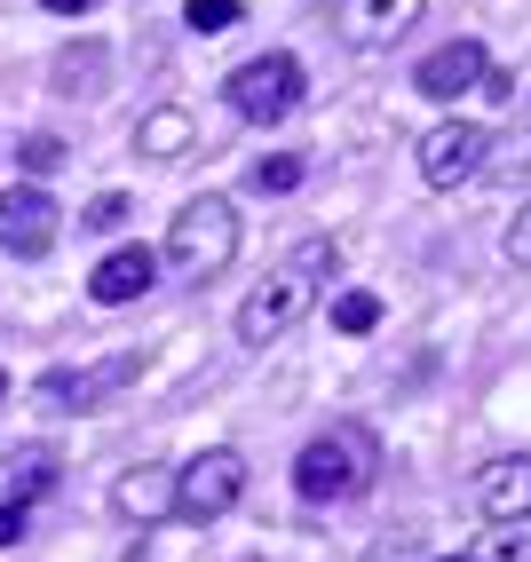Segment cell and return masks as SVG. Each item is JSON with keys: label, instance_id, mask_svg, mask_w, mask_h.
Returning a JSON list of instances; mask_svg holds the SVG:
<instances>
[{"label": "cell", "instance_id": "1", "mask_svg": "<svg viewBox=\"0 0 531 562\" xmlns=\"http://www.w3.org/2000/svg\"><path fill=\"white\" fill-rule=\"evenodd\" d=\"M341 270V254H333V238H301L270 278H262L246 302H239V341L246 349H270V341H286V333L310 317L318 302H325V278Z\"/></svg>", "mask_w": 531, "mask_h": 562}, {"label": "cell", "instance_id": "2", "mask_svg": "<svg viewBox=\"0 0 531 562\" xmlns=\"http://www.w3.org/2000/svg\"><path fill=\"white\" fill-rule=\"evenodd\" d=\"M373 475H381V436L365 420H333L294 452V499L301 507H341V499H357Z\"/></svg>", "mask_w": 531, "mask_h": 562}, {"label": "cell", "instance_id": "3", "mask_svg": "<svg viewBox=\"0 0 531 562\" xmlns=\"http://www.w3.org/2000/svg\"><path fill=\"white\" fill-rule=\"evenodd\" d=\"M231 254H239V206L222 199V191H199V199L175 206L167 246H159V270L214 278V270H231Z\"/></svg>", "mask_w": 531, "mask_h": 562}, {"label": "cell", "instance_id": "4", "mask_svg": "<svg viewBox=\"0 0 531 562\" xmlns=\"http://www.w3.org/2000/svg\"><path fill=\"white\" fill-rule=\"evenodd\" d=\"M301 95H310V80H301V56H286V48L254 56V64H239L231 80H222V103H231L246 127H278V120H294Z\"/></svg>", "mask_w": 531, "mask_h": 562}, {"label": "cell", "instance_id": "5", "mask_svg": "<svg viewBox=\"0 0 531 562\" xmlns=\"http://www.w3.org/2000/svg\"><path fill=\"white\" fill-rule=\"evenodd\" d=\"M246 499V452L214 443V452H191L175 468V522H222Z\"/></svg>", "mask_w": 531, "mask_h": 562}, {"label": "cell", "instance_id": "6", "mask_svg": "<svg viewBox=\"0 0 531 562\" xmlns=\"http://www.w3.org/2000/svg\"><path fill=\"white\" fill-rule=\"evenodd\" d=\"M484 151H491V127H476V120H436L421 143H412L429 191H461V182H476L484 175Z\"/></svg>", "mask_w": 531, "mask_h": 562}, {"label": "cell", "instance_id": "7", "mask_svg": "<svg viewBox=\"0 0 531 562\" xmlns=\"http://www.w3.org/2000/svg\"><path fill=\"white\" fill-rule=\"evenodd\" d=\"M56 238H64V206L41 191V182H9V191H0V254L48 261Z\"/></svg>", "mask_w": 531, "mask_h": 562}, {"label": "cell", "instance_id": "8", "mask_svg": "<svg viewBox=\"0 0 531 562\" xmlns=\"http://www.w3.org/2000/svg\"><path fill=\"white\" fill-rule=\"evenodd\" d=\"M429 16V0H333V32H341V48H397L412 24Z\"/></svg>", "mask_w": 531, "mask_h": 562}, {"label": "cell", "instance_id": "9", "mask_svg": "<svg viewBox=\"0 0 531 562\" xmlns=\"http://www.w3.org/2000/svg\"><path fill=\"white\" fill-rule=\"evenodd\" d=\"M135 372H143V357H135V349L103 357V364H80V372L56 364V372H41V404H48V412H96L111 389H128Z\"/></svg>", "mask_w": 531, "mask_h": 562}, {"label": "cell", "instance_id": "10", "mask_svg": "<svg viewBox=\"0 0 531 562\" xmlns=\"http://www.w3.org/2000/svg\"><path fill=\"white\" fill-rule=\"evenodd\" d=\"M468 499L484 522H531V452H508V460H484Z\"/></svg>", "mask_w": 531, "mask_h": 562}, {"label": "cell", "instance_id": "11", "mask_svg": "<svg viewBox=\"0 0 531 562\" xmlns=\"http://www.w3.org/2000/svg\"><path fill=\"white\" fill-rule=\"evenodd\" d=\"M484 71H491L484 41H444V48H429V56H421V71H412V88H421L429 103H461L468 88H484Z\"/></svg>", "mask_w": 531, "mask_h": 562}, {"label": "cell", "instance_id": "12", "mask_svg": "<svg viewBox=\"0 0 531 562\" xmlns=\"http://www.w3.org/2000/svg\"><path fill=\"white\" fill-rule=\"evenodd\" d=\"M159 285V246H111L96 270H88V293L103 310H128V302H143V293Z\"/></svg>", "mask_w": 531, "mask_h": 562}, {"label": "cell", "instance_id": "13", "mask_svg": "<svg viewBox=\"0 0 531 562\" xmlns=\"http://www.w3.org/2000/svg\"><path fill=\"white\" fill-rule=\"evenodd\" d=\"M111 507H120V522H175V468H128L120 483H111Z\"/></svg>", "mask_w": 531, "mask_h": 562}, {"label": "cell", "instance_id": "14", "mask_svg": "<svg viewBox=\"0 0 531 562\" xmlns=\"http://www.w3.org/2000/svg\"><path fill=\"white\" fill-rule=\"evenodd\" d=\"M135 151H143L151 167H182V159L199 151V120H191L182 103H159V111H143V120H135Z\"/></svg>", "mask_w": 531, "mask_h": 562}, {"label": "cell", "instance_id": "15", "mask_svg": "<svg viewBox=\"0 0 531 562\" xmlns=\"http://www.w3.org/2000/svg\"><path fill=\"white\" fill-rule=\"evenodd\" d=\"M103 80H111V48L103 41H64L56 64H48L56 95H103Z\"/></svg>", "mask_w": 531, "mask_h": 562}, {"label": "cell", "instance_id": "16", "mask_svg": "<svg viewBox=\"0 0 531 562\" xmlns=\"http://www.w3.org/2000/svg\"><path fill=\"white\" fill-rule=\"evenodd\" d=\"M56 452H48V443H24V452H16V468H9V499H24V507H41L48 492H56Z\"/></svg>", "mask_w": 531, "mask_h": 562}, {"label": "cell", "instance_id": "17", "mask_svg": "<svg viewBox=\"0 0 531 562\" xmlns=\"http://www.w3.org/2000/svg\"><path fill=\"white\" fill-rule=\"evenodd\" d=\"M468 562H531V531L523 522H484V539Z\"/></svg>", "mask_w": 531, "mask_h": 562}, {"label": "cell", "instance_id": "18", "mask_svg": "<svg viewBox=\"0 0 531 562\" xmlns=\"http://www.w3.org/2000/svg\"><path fill=\"white\" fill-rule=\"evenodd\" d=\"M294 182H301V159H294V151H270V159H254L246 191H254V199H286Z\"/></svg>", "mask_w": 531, "mask_h": 562}, {"label": "cell", "instance_id": "19", "mask_svg": "<svg viewBox=\"0 0 531 562\" xmlns=\"http://www.w3.org/2000/svg\"><path fill=\"white\" fill-rule=\"evenodd\" d=\"M373 325H381V293H365V285L333 293V333H373Z\"/></svg>", "mask_w": 531, "mask_h": 562}, {"label": "cell", "instance_id": "20", "mask_svg": "<svg viewBox=\"0 0 531 562\" xmlns=\"http://www.w3.org/2000/svg\"><path fill=\"white\" fill-rule=\"evenodd\" d=\"M16 167L41 182V175H56L64 167V135H48V127H32V135H16Z\"/></svg>", "mask_w": 531, "mask_h": 562}, {"label": "cell", "instance_id": "21", "mask_svg": "<svg viewBox=\"0 0 531 562\" xmlns=\"http://www.w3.org/2000/svg\"><path fill=\"white\" fill-rule=\"evenodd\" d=\"M484 175H500V182H531V135H508V151H484Z\"/></svg>", "mask_w": 531, "mask_h": 562}, {"label": "cell", "instance_id": "22", "mask_svg": "<svg viewBox=\"0 0 531 562\" xmlns=\"http://www.w3.org/2000/svg\"><path fill=\"white\" fill-rule=\"evenodd\" d=\"M128 214H135V199H128V191H103V199H88V206H80V231H120Z\"/></svg>", "mask_w": 531, "mask_h": 562}, {"label": "cell", "instance_id": "23", "mask_svg": "<svg viewBox=\"0 0 531 562\" xmlns=\"http://www.w3.org/2000/svg\"><path fill=\"white\" fill-rule=\"evenodd\" d=\"M182 24H191L199 41H207V32H231V24H239V0H191V9H182Z\"/></svg>", "mask_w": 531, "mask_h": 562}, {"label": "cell", "instance_id": "24", "mask_svg": "<svg viewBox=\"0 0 531 562\" xmlns=\"http://www.w3.org/2000/svg\"><path fill=\"white\" fill-rule=\"evenodd\" d=\"M500 254L516 261V270H531V199H523V214H516L508 231H500Z\"/></svg>", "mask_w": 531, "mask_h": 562}, {"label": "cell", "instance_id": "25", "mask_svg": "<svg viewBox=\"0 0 531 562\" xmlns=\"http://www.w3.org/2000/svg\"><path fill=\"white\" fill-rule=\"evenodd\" d=\"M24 531H32V507L24 499H0V547H16Z\"/></svg>", "mask_w": 531, "mask_h": 562}, {"label": "cell", "instance_id": "26", "mask_svg": "<svg viewBox=\"0 0 531 562\" xmlns=\"http://www.w3.org/2000/svg\"><path fill=\"white\" fill-rule=\"evenodd\" d=\"M484 95H491V103H508V95H516V71L491 64V71H484Z\"/></svg>", "mask_w": 531, "mask_h": 562}, {"label": "cell", "instance_id": "27", "mask_svg": "<svg viewBox=\"0 0 531 562\" xmlns=\"http://www.w3.org/2000/svg\"><path fill=\"white\" fill-rule=\"evenodd\" d=\"M41 9H56V16H88L96 0H41Z\"/></svg>", "mask_w": 531, "mask_h": 562}, {"label": "cell", "instance_id": "28", "mask_svg": "<svg viewBox=\"0 0 531 562\" xmlns=\"http://www.w3.org/2000/svg\"><path fill=\"white\" fill-rule=\"evenodd\" d=\"M436 562H468V554H436Z\"/></svg>", "mask_w": 531, "mask_h": 562}, {"label": "cell", "instance_id": "29", "mask_svg": "<svg viewBox=\"0 0 531 562\" xmlns=\"http://www.w3.org/2000/svg\"><path fill=\"white\" fill-rule=\"evenodd\" d=\"M0 396H9V372H0Z\"/></svg>", "mask_w": 531, "mask_h": 562}]
</instances>
